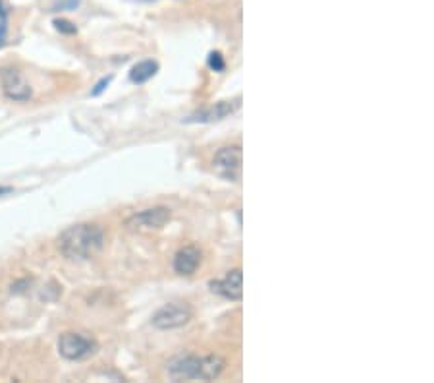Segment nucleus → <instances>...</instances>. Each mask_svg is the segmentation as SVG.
I'll return each mask as SVG.
<instances>
[{
	"instance_id": "9d476101",
	"label": "nucleus",
	"mask_w": 434,
	"mask_h": 383,
	"mask_svg": "<svg viewBox=\"0 0 434 383\" xmlns=\"http://www.w3.org/2000/svg\"><path fill=\"white\" fill-rule=\"evenodd\" d=\"M239 109V99L234 101H220V103L212 105L207 111L199 112L195 117L189 118V122H215V120H222V118L230 117Z\"/></svg>"
},
{
	"instance_id": "0eeeda50",
	"label": "nucleus",
	"mask_w": 434,
	"mask_h": 383,
	"mask_svg": "<svg viewBox=\"0 0 434 383\" xmlns=\"http://www.w3.org/2000/svg\"><path fill=\"white\" fill-rule=\"evenodd\" d=\"M172 219V211L164 206L149 207L133 213L126 221V227L131 230H159Z\"/></svg>"
},
{
	"instance_id": "f3484780",
	"label": "nucleus",
	"mask_w": 434,
	"mask_h": 383,
	"mask_svg": "<svg viewBox=\"0 0 434 383\" xmlns=\"http://www.w3.org/2000/svg\"><path fill=\"white\" fill-rule=\"evenodd\" d=\"M10 192H14V188H10V186H0V198L6 196V194H10Z\"/></svg>"
},
{
	"instance_id": "20e7f679",
	"label": "nucleus",
	"mask_w": 434,
	"mask_h": 383,
	"mask_svg": "<svg viewBox=\"0 0 434 383\" xmlns=\"http://www.w3.org/2000/svg\"><path fill=\"white\" fill-rule=\"evenodd\" d=\"M241 163H243V151L239 146H228L220 148L212 159V170L218 177L238 182L241 178Z\"/></svg>"
},
{
	"instance_id": "ddd939ff",
	"label": "nucleus",
	"mask_w": 434,
	"mask_h": 383,
	"mask_svg": "<svg viewBox=\"0 0 434 383\" xmlns=\"http://www.w3.org/2000/svg\"><path fill=\"white\" fill-rule=\"evenodd\" d=\"M6 33H8V14L4 4L0 2V47H2L4 41H6Z\"/></svg>"
},
{
	"instance_id": "39448f33",
	"label": "nucleus",
	"mask_w": 434,
	"mask_h": 383,
	"mask_svg": "<svg viewBox=\"0 0 434 383\" xmlns=\"http://www.w3.org/2000/svg\"><path fill=\"white\" fill-rule=\"evenodd\" d=\"M193 316V310L186 302H170L167 306H162L152 314V327L157 329H178L181 325H186Z\"/></svg>"
},
{
	"instance_id": "f257e3e1",
	"label": "nucleus",
	"mask_w": 434,
	"mask_h": 383,
	"mask_svg": "<svg viewBox=\"0 0 434 383\" xmlns=\"http://www.w3.org/2000/svg\"><path fill=\"white\" fill-rule=\"evenodd\" d=\"M58 250L70 261L95 258L104 246V230L97 223H78L58 236Z\"/></svg>"
},
{
	"instance_id": "1a4fd4ad",
	"label": "nucleus",
	"mask_w": 434,
	"mask_h": 383,
	"mask_svg": "<svg viewBox=\"0 0 434 383\" xmlns=\"http://www.w3.org/2000/svg\"><path fill=\"white\" fill-rule=\"evenodd\" d=\"M201 266V252L195 246H183L174 256V271L178 275H193Z\"/></svg>"
},
{
	"instance_id": "f8f14e48",
	"label": "nucleus",
	"mask_w": 434,
	"mask_h": 383,
	"mask_svg": "<svg viewBox=\"0 0 434 383\" xmlns=\"http://www.w3.org/2000/svg\"><path fill=\"white\" fill-rule=\"evenodd\" d=\"M207 64H209L210 70H215V72H224V68H226L224 57H222L220 52H210Z\"/></svg>"
},
{
	"instance_id": "4468645a",
	"label": "nucleus",
	"mask_w": 434,
	"mask_h": 383,
	"mask_svg": "<svg viewBox=\"0 0 434 383\" xmlns=\"http://www.w3.org/2000/svg\"><path fill=\"white\" fill-rule=\"evenodd\" d=\"M54 28H56L60 33H66V35L78 33V28H76L72 22H68V20H54Z\"/></svg>"
},
{
	"instance_id": "f03ea898",
	"label": "nucleus",
	"mask_w": 434,
	"mask_h": 383,
	"mask_svg": "<svg viewBox=\"0 0 434 383\" xmlns=\"http://www.w3.org/2000/svg\"><path fill=\"white\" fill-rule=\"evenodd\" d=\"M226 368V360L218 354H181L167 364L168 376L174 382L186 379H199V382H212L222 376Z\"/></svg>"
},
{
	"instance_id": "7ed1b4c3",
	"label": "nucleus",
	"mask_w": 434,
	"mask_h": 383,
	"mask_svg": "<svg viewBox=\"0 0 434 383\" xmlns=\"http://www.w3.org/2000/svg\"><path fill=\"white\" fill-rule=\"evenodd\" d=\"M99 350V343L85 333L68 331L58 337V353L70 362L85 360Z\"/></svg>"
},
{
	"instance_id": "423d86ee",
	"label": "nucleus",
	"mask_w": 434,
	"mask_h": 383,
	"mask_svg": "<svg viewBox=\"0 0 434 383\" xmlns=\"http://www.w3.org/2000/svg\"><path fill=\"white\" fill-rule=\"evenodd\" d=\"M0 88H2L8 99L18 101V103H25L33 95V91L29 88V83L25 81L22 72L12 66L0 68Z\"/></svg>"
},
{
	"instance_id": "9b49d317",
	"label": "nucleus",
	"mask_w": 434,
	"mask_h": 383,
	"mask_svg": "<svg viewBox=\"0 0 434 383\" xmlns=\"http://www.w3.org/2000/svg\"><path fill=\"white\" fill-rule=\"evenodd\" d=\"M157 72H159V62H155V60H141V62H138L135 66L131 68L130 80L133 83H145V81L151 80Z\"/></svg>"
},
{
	"instance_id": "dca6fc26",
	"label": "nucleus",
	"mask_w": 434,
	"mask_h": 383,
	"mask_svg": "<svg viewBox=\"0 0 434 383\" xmlns=\"http://www.w3.org/2000/svg\"><path fill=\"white\" fill-rule=\"evenodd\" d=\"M81 0H66V2H62L60 6H58V10H76V8L80 6Z\"/></svg>"
},
{
	"instance_id": "6e6552de",
	"label": "nucleus",
	"mask_w": 434,
	"mask_h": 383,
	"mask_svg": "<svg viewBox=\"0 0 434 383\" xmlns=\"http://www.w3.org/2000/svg\"><path fill=\"white\" fill-rule=\"evenodd\" d=\"M209 287L212 293L224 296L228 300L239 302L243 298V273L241 269H231L226 273L224 279L210 281Z\"/></svg>"
},
{
	"instance_id": "2eb2a0df",
	"label": "nucleus",
	"mask_w": 434,
	"mask_h": 383,
	"mask_svg": "<svg viewBox=\"0 0 434 383\" xmlns=\"http://www.w3.org/2000/svg\"><path fill=\"white\" fill-rule=\"evenodd\" d=\"M110 81H112V76H109V78H102V80L99 81V83H97V86H95V89H93V91H91V95H93V97L101 95L102 91H104V89L109 88V83H110Z\"/></svg>"
}]
</instances>
